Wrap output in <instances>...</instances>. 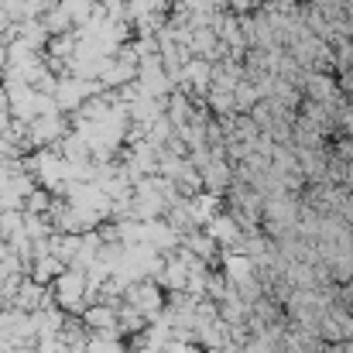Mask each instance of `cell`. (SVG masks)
<instances>
[{"mask_svg": "<svg viewBox=\"0 0 353 353\" xmlns=\"http://www.w3.org/2000/svg\"><path fill=\"white\" fill-rule=\"evenodd\" d=\"M254 274V264H250V257L243 254V250H227L223 254V278L230 281V285H236V281H243V278H250Z\"/></svg>", "mask_w": 353, "mask_h": 353, "instance_id": "cell-1", "label": "cell"}, {"mask_svg": "<svg viewBox=\"0 0 353 353\" xmlns=\"http://www.w3.org/2000/svg\"><path fill=\"white\" fill-rule=\"evenodd\" d=\"M319 353H347V343H343V340H340V343H323Z\"/></svg>", "mask_w": 353, "mask_h": 353, "instance_id": "cell-4", "label": "cell"}, {"mask_svg": "<svg viewBox=\"0 0 353 353\" xmlns=\"http://www.w3.org/2000/svg\"><path fill=\"white\" fill-rule=\"evenodd\" d=\"M185 247L189 250H196V257H203V261H213V254H216V243H213V236H189L185 240Z\"/></svg>", "mask_w": 353, "mask_h": 353, "instance_id": "cell-3", "label": "cell"}, {"mask_svg": "<svg viewBox=\"0 0 353 353\" xmlns=\"http://www.w3.org/2000/svg\"><path fill=\"white\" fill-rule=\"evenodd\" d=\"M62 271H65V264H62L59 257H38V261L31 264V281L48 285V281H55Z\"/></svg>", "mask_w": 353, "mask_h": 353, "instance_id": "cell-2", "label": "cell"}]
</instances>
